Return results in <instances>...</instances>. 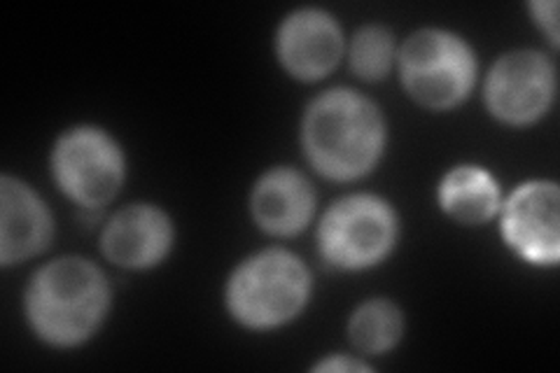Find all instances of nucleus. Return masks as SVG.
Instances as JSON below:
<instances>
[{"mask_svg":"<svg viewBox=\"0 0 560 373\" xmlns=\"http://www.w3.org/2000/svg\"><path fill=\"white\" fill-rule=\"evenodd\" d=\"M55 238V218L43 197L20 177H0V266L28 261Z\"/></svg>","mask_w":560,"mask_h":373,"instance_id":"11","label":"nucleus"},{"mask_svg":"<svg viewBox=\"0 0 560 373\" xmlns=\"http://www.w3.org/2000/svg\"><path fill=\"white\" fill-rule=\"evenodd\" d=\"M388 145L378 105L355 89L335 86L315 96L302 117V148L315 173L335 183L370 175Z\"/></svg>","mask_w":560,"mask_h":373,"instance_id":"1","label":"nucleus"},{"mask_svg":"<svg viewBox=\"0 0 560 373\" xmlns=\"http://www.w3.org/2000/svg\"><path fill=\"white\" fill-rule=\"evenodd\" d=\"M113 306L110 280L84 257H59L40 266L24 292L31 331L51 348L70 350L92 341Z\"/></svg>","mask_w":560,"mask_h":373,"instance_id":"2","label":"nucleus"},{"mask_svg":"<svg viewBox=\"0 0 560 373\" xmlns=\"http://www.w3.org/2000/svg\"><path fill=\"white\" fill-rule=\"evenodd\" d=\"M397 241V208L370 191L341 197L318 222V253L337 271L374 269L393 255Z\"/></svg>","mask_w":560,"mask_h":373,"instance_id":"5","label":"nucleus"},{"mask_svg":"<svg viewBox=\"0 0 560 373\" xmlns=\"http://www.w3.org/2000/svg\"><path fill=\"white\" fill-rule=\"evenodd\" d=\"M348 63L364 82H381L390 75L397 63V43L390 28L381 24H366L358 28L348 45Z\"/></svg>","mask_w":560,"mask_h":373,"instance_id":"15","label":"nucleus"},{"mask_svg":"<svg viewBox=\"0 0 560 373\" xmlns=\"http://www.w3.org/2000/svg\"><path fill=\"white\" fill-rule=\"evenodd\" d=\"M553 61L537 49H514L488 70L483 101L488 113L506 127H530L556 101Z\"/></svg>","mask_w":560,"mask_h":373,"instance_id":"7","label":"nucleus"},{"mask_svg":"<svg viewBox=\"0 0 560 373\" xmlns=\"http://www.w3.org/2000/svg\"><path fill=\"white\" fill-rule=\"evenodd\" d=\"M346 51L343 31L329 12L302 8L290 12L276 31V57L300 82L325 80Z\"/></svg>","mask_w":560,"mask_h":373,"instance_id":"9","label":"nucleus"},{"mask_svg":"<svg viewBox=\"0 0 560 373\" xmlns=\"http://www.w3.org/2000/svg\"><path fill=\"white\" fill-rule=\"evenodd\" d=\"M504 245L530 266L560 261V191L553 180H525L500 206Z\"/></svg>","mask_w":560,"mask_h":373,"instance_id":"8","label":"nucleus"},{"mask_svg":"<svg viewBox=\"0 0 560 373\" xmlns=\"http://www.w3.org/2000/svg\"><path fill=\"white\" fill-rule=\"evenodd\" d=\"M318 197L308 177L292 166H276L257 177L250 215L269 236L292 238L313 222Z\"/></svg>","mask_w":560,"mask_h":373,"instance_id":"12","label":"nucleus"},{"mask_svg":"<svg viewBox=\"0 0 560 373\" xmlns=\"http://www.w3.org/2000/svg\"><path fill=\"white\" fill-rule=\"evenodd\" d=\"M405 336V313L390 299H366L348 317V339L362 354H385Z\"/></svg>","mask_w":560,"mask_h":373,"instance_id":"14","label":"nucleus"},{"mask_svg":"<svg viewBox=\"0 0 560 373\" xmlns=\"http://www.w3.org/2000/svg\"><path fill=\"white\" fill-rule=\"evenodd\" d=\"M313 371H320V373H366V371H372V366L362 362L360 358H353V354L339 352V354H327L325 360L315 362Z\"/></svg>","mask_w":560,"mask_h":373,"instance_id":"17","label":"nucleus"},{"mask_svg":"<svg viewBox=\"0 0 560 373\" xmlns=\"http://www.w3.org/2000/svg\"><path fill=\"white\" fill-rule=\"evenodd\" d=\"M498 177L479 164H458L444 173L436 201L446 218L465 226H479L498 218L502 206Z\"/></svg>","mask_w":560,"mask_h":373,"instance_id":"13","label":"nucleus"},{"mask_svg":"<svg viewBox=\"0 0 560 373\" xmlns=\"http://www.w3.org/2000/svg\"><path fill=\"white\" fill-rule=\"evenodd\" d=\"M175 224L168 212L152 203H131L105 222L101 253L127 271H148L173 250Z\"/></svg>","mask_w":560,"mask_h":373,"instance_id":"10","label":"nucleus"},{"mask_svg":"<svg viewBox=\"0 0 560 373\" xmlns=\"http://www.w3.org/2000/svg\"><path fill=\"white\" fill-rule=\"evenodd\" d=\"M533 22L537 24V28L547 35L551 47L556 49L560 45L558 38V3L556 0H535V3L528 5Z\"/></svg>","mask_w":560,"mask_h":373,"instance_id":"16","label":"nucleus"},{"mask_svg":"<svg viewBox=\"0 0 560 373\" xmlns=\"http://www.w3.org/2000/svg\"><path fill=\"white\" fill-rule=\"evenodd\" d=\"M313 294L306 261L285 247H267L245 257L226 278L224 306L234 323L250 331H273L294 323Z\"/></svg>","mask_w":560,"mask_h":373,"instance_id":"3","label":"nucleus"},{"mask_svg":"<svg viewBox=\"0 0 560 373\" xmlns=\"http://www.w3.org/2000/svg\"><path fill=\"white\" fill-rule=\"evenodd\" d=\"M395 66L407 96L434 113L460 108L479 78L477 51L463 35L436 26L411 33Z\"/></svg>","mask_w":560,"mask_h":373,"instance_id":"4","label":"nucleus"},{"mask_svg":"<svg viewBox=\"0 0 560 373\" xmlns=\"http://www.w3.org/2000/svg\"><path fill=\"white\" fill-rule=\"evenodd\" d=\"M51 177L82 210H103L127 180V156L117 140L92 124L63 131L49 156Z\"/></svg>","mask_w":560,"mask_h":373,"instance_id":"6","label":"nucleus"}]
</instances>
